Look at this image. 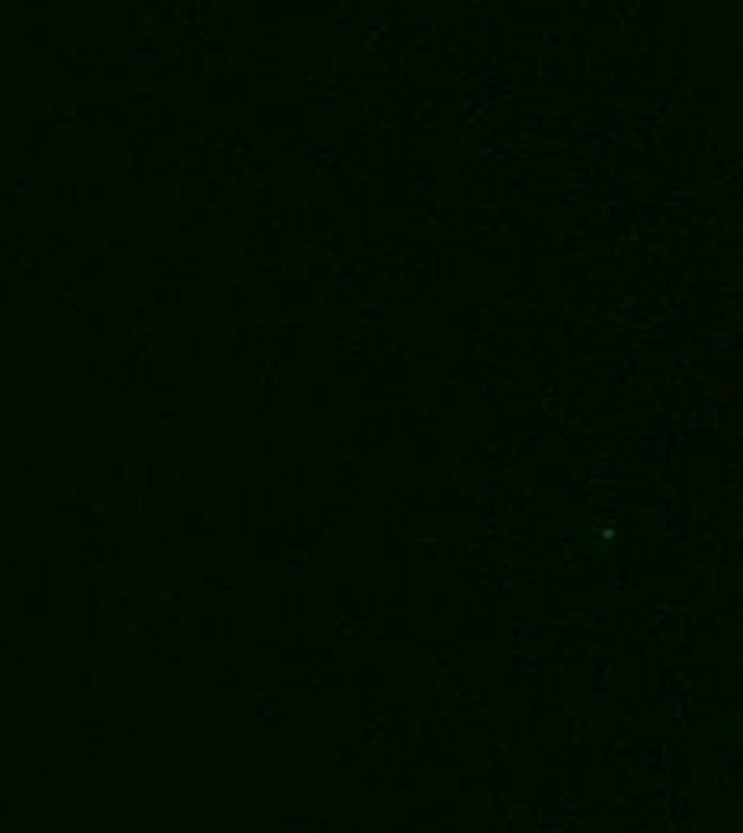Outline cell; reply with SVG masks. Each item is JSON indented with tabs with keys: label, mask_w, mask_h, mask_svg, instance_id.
Instances as JSON below:
<instances>
[{
	"label": "cell",
	"mask_w": 743,
	"mask_h": 833,
	"mask_svg": "<svg viewBox=\"0 0 743 833\" xmlns=\"http://www.w3.org/2000/svg\"><path fill=\"white\" fill-rule=\"evenodd\" d=\"M0 202H20V189L16 186H0Z\"/></svg>",
	"instance_id": "6da1fadb"
},
{
	"label": "cell",
	"mask_w": 743,
	"mask_h": 833,
	"mask_svg": "<svg viewBox=\"0 0 743 833\" xmlns=\"http://www.w3.org/2000/svg\"><path fill=\"white\" fill-rule=\"evenodd\" d=\"M0 45H20V32L16 30H0Z\"/></svg>",
	"instance_id": "7a4b0ae2"
},
{
	"label": "cell",
	"mask_w": 743,
	"mask_h": 833,
	"mask_svg": "<svg viewBox=\"0 0 743 833\" xmlns=\"http://www.w3.org/2000/svg\"><path fill=\"white\" fill-rule=\"evenodd\" d=\"M0 292L7 295V304H16V292H20V289H16V285L10 283V279H7V289H0ZM4 295H0V298H4Z\"/></svg>",
	"instance_id": "3957f363"
}]
</instances>
